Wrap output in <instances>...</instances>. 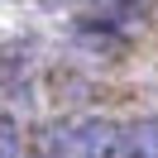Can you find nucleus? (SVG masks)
<instances>
[{
    "mask_svg": "<svg viewBox=\"0 0 158 158\" xmlns=\"http://www.w3.org/2000/svg\"><path fill=\"white\" fill-rule=\"evenodd\" d=\"M62 153L72 158H125V129L110 120H81L62 129Z\"/></svg>",
    "mask_w": 158,
    "mask_h": 158,
    "instance_id": "nucleus-1",
    "label": "nucleus"
},
{
    "mask_svg": "<svg viewBox=\"0 0 158 158\" xmlns=\"http://www.w3.org/2000/svg\"><path fill=\"white\" fill-rule=\"evenodd\" d=\"M125 158H158V120H139L125 129Z\"/></svg>",
    "mask_w": 158,
    "mask_h": 158,
    "instance_id": "nucleus-2",
    "label": "nucleus"
},
{
    "mask_svg": "<svg viewBox=\"0 0 158 158\" xmlns=\"http://www.w3.org/2000/svg\"><path fill=\"white\" fill-rule=\"evenodd\" d=\"M0 158H19V129L5 115H0Z\"/></svg>",
    "mask_w": 158,
    "mask_h": 158,
    "instance_id": "nucleus-3",
    "label": "nucleus"
}]
</instances>
